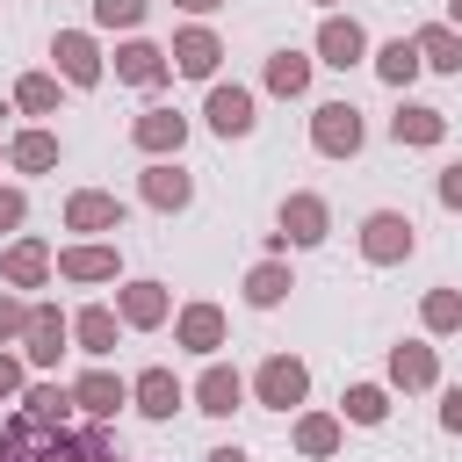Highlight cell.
Segmentation results:
<instances>
[{
  "label": "cell",
  "instance_id": "6da1fadb",
  "mask_svg": "<svg viewBox=\"0 0 462 462\" xmlns=\"http://www.w3.org/2000/svg\"><path fill=\"white\" fill-rule=\"evenodd\" d=\"M310 137H318V152L354 159V152H361V108H354V101H325V108L310 116Z\"/></svg>",
  "mask_w": 462,
  "mask_h": 462
},
{
  "label": "cell",
  "instance_id": "7a4b0ae2",
  "mask_svg": "<svg viewBox=\"0 0 462 462\" xmlns=\"http://www.w3.org/2000/svg\"><path fill=\"white\" fill-rule=\"evenodd\" d=\"M361 253H368V260H404V253H411V217L375 209V217L361 224Z\"/></svg>",
  "mask_w": 462,
  "mask_h": 462
},
{
  "label": "cell",
  "instance_id": "3957f363",
  "mask_svg": "<svg viewBox=\"0 0 462 462\" xmlns=\"http://www.w3.org/2000/svg\"><path fill=\"white\" fill-rule=\"evenodd\" d=\"M303 390H310V375H303V361H289V354H274L267 368H260V404H303Z\"/></svg>",
  "mask_w": 462,
  "mask_h": 462
},
{
  "label": "cell",
  "instance_id": "277c9868",
  "mask_svg": "<svg viewBox=\"0 0 462 462\" xmlns=\"http://www.w3.org/2000/svg\"><path fill=\"white\" fill-rule=\"evenodd\" d=\"M209 130L217 137H245L253 130V94L245 87H217L209 94Z\"/></svg>",
  "mask_w": 462,
  "mask_h": 462
},
{
  "label": "cell",
  "instance_id": "5b68a950",
  "mask_svg": "<svg viewBox=\"0 0 462 462\" xmlns=\"http://www.w3.org/2000/svg\"><path fill=\"white\" fill-rule=\"evenodd\" d=\"M282 238L318 245V238H325V202H318V195H289V202H282Z\"/></svg>",
  "mask_w": 462,
  "mask_h": 462
},
{
  "label": "cell",
  "instance_id": "8992f818",
  "mask_svg": "<svg viewBox=\"0 0 462 462\" xmlns=\"http://www.w3.org/2000/svg\"><path fill=\"white\" fill-rule=\"evenodd\" d=\"M318 51H325V65H354V58L368 51V36H361V22H339V14H332V22L318 29Z\"/></svg>",
  "mask_w": 462,
  "mask_h": 462
},
{
  "label": "cell",
  "instance_id": "52a82bcc",
  "mask_svg": "<svg viewBox=\"0 0 462 462\" xmlns=\"http://www.w3.org/2000/svg\"><path fill=\"white\" fill-rule=\"evenodd\" d=\"M51 58H58V65H65V79H79V87H94V79H101V58H94V43H87V36H72V29L51 43Z\"/></svg>",
  "mask_w": 462,
  "mask_h": 462
},
{
  "label": "cell",
  "instance_id": "ba28073f",
  "mask_svg": "<svg viewBox=\"0 0 462 462\" xmlns=\"http://www.w3.org/2000/svg\"><path fill=\"white\" fill-rule=\"evenodd\" d=\"M58 354H65V318L58 310H29V361L51 368Z\"/></svg>",
  "mask_w": 462,
  "mask_h": 462
},
{
  "label": "cell",
  "instance_id": "9c48e42d",
  "mask_svg": "<svg viewBox=\"0 0 462 462\" xmlns=\"http://www.w3.org/2000/svg\"><path fill=\"white\" fill-rule=\"evenodd\" d=\"M123 397H130V390H123V383L108 375V368H94V375H79V383H72V404H87L94 419H108V411H116Z\"/></svg>",
  "mask_w": 462,
  "mask_h": 462
},
{
  "label": "cell",
  "instance_id": "30bf717a",
  "mask_svg": "<svg viewBox=\"0 0 462 462\" xmlns=\"http://www.w3.org/2000/svg\"><path fill=\"white\" fill-rule=\"evenodd\" d=\"M137 411L173 419V411H180V383H173L166 368H144V375H137Z\"/></svg>",
  "mask_w": 462,
  "mask_h": 462
},
{
  "label": "cell",
  "instance_id": "8fae6325",
  "mask_svg": "<svg viewBox=\"0 0 462 462\" xmlns=\"http://www.w3.org/2000/svg\"><path fill=\"white\" fill-rule=\"evenodd\" d=\"M180 137H188V123H180L173 108H152V116H137V144H144V152H180Z\"/></svg>",
  "mask_w": 462,
  "mask_h": 462
},
{
  "label": "cell",
  "instance_id": "7c38bea8",
  "mask_svg": "<svg viewBox=\"0 0 462 462\" xmlns=\"http://www.w3.org/2000/svg\"><path fill=\"white\" fill-rule=\"evenodd\" d=\"M116 217H123L116 195H72V202H65V224H72V231H108Z\"/></svg>",
  "mask_w": 462,
  "mask_h": 462
},
{
  "label": "cell",
  "instance_id": "4fadbf2b",
  "mask_svg": "<svg viewBox=\"0 0 462 462\" xmlns=\"http://www.w3.org/2000/svg\"><path fill=\"white\" fill-rule=\"evenodd\" d=\"M58 274H72V282H108V274H116V253H108V245H72V253H58Z\"/></svg>",
  "mask_w": 462,
  "mask_h": 462
},
{
  "label": "cell",
  "instance_id": "5bb4252c",
  "mask_svg": "<svg viewBox=\"0 0 462 462\" xmlns=\"http://www.w3.org/2000/svg\"><path fill=\"white\" fill-rule=\"evenodd\" d=\"M180 346H224V310H209V303H188L180 310Z\"/></svg>",
  "mask_w": 462,
  "mask_h": 462
},
{
  "label": "cell",
  "instance_id": "9a60e30c",
  "mask_svg": "<svg viewBox=\"0 0 462 462\" xmlns=\"http://www.w3.org/2000/svg\"><path fill=\"white\" fill-rule=\"evenodd\" d=\"M173 65L195 72V79H209V72H217V36H209V29H188V36L173 43Z\"/></svg>",
  "mask_w": 462,
  "mask_h": 462
},
{
  "label": "cell",
  "instance_id": "2e32d148",
  "mask_svg": "<svg viewBox=\"0 0 462 462\" xmlns=\"http://www.w3.org/2000/svg\"><path fill=\"white\" fill-rule=\"evenodd\" d=\"M116 72H123L130 87H152V79L166 72V51H152V43H123V51H116Z\"/></svg>",
  "mask_w": 462,
  "mask_h": 462
},
{
  "label": "cell",
  "instance_id": "e0dca14e",
  "mask_svg": "<svg viewBox=\"0 0 462 462\" xmlns=\"http://www.w3.org/2000/svg\"><path fill=\"white\" fill-rule=\"evenodd\" d=\"M390 130H397V144H440V108H397L390 116Z\"/></svg>",
  "mask_w": 462,
  "mask_h": 462
},
{
  "label": "cell",
  "instance_id": "ac0fdd59",
  "mask_svg": "<svg viewBox=\"0 0 462 462\" xmlns=\"http://www.w3.org/2000/svg\"><path fill=\"white\" fill-rule=\"evenodd\" d=\"M123 318H130V325H159V318H166V289H159V282H130V289H123Z\"/></svg>",
  "mask_w": 462,
  "mask_h": 462
},
{
  "label": "cell",
  "instance_id": "d6986e66",
  "mask_svg": "<svg viewBox=\"0 0 462 462\" xmlns=\"http://www.w3.org/2000/svg\"><path fill=\"white\" fill-rule=\"evenodd\" d=\"M411 43H419V58H426V65H440V72H462V36H455V29H419Z\"/></svg>",
  "mask_w": 462,
  "mask_h": 462
},
{
  "label": "cell",
  "instance_id": "ffe728a7",
  "mask_svg": "<svg viewBox=\"0 0 462 462\" xmlns=\"http://www.w3.org/2000/svg\"><path fill=\"white\" fill-rule=\"evenodd\" d=\"M419 65H426V58H419V43H404V36H397V43H383V58H375V72H383L390 87H411V72H419Z\"/></svg>",
  "mask_w": 462,
  "mask_h": 462
},
{
  "label": "cell",
  "instance_id": "44dd1931",
  "mask_svg": "<svg viewBox=\"0 0 462 462\" xmlns=\"http://www.w3.org/2000/svg\"><path fill=\"white\" fill-rule=\"evenodd\" d=\"M267 87H274V94H303V87H310V58L274 51V58H267Z\"/></svg>",
  "mask_w": 462,
  "mask_h": 462
},
{
  "label": "cell",
  "instance_id": "7402d4cb",
  "mask_svg": "<svg viewBox=\"0 0 462 462\" xmlns=\"http://www.w3.org/2000/svg\"><path fill=\"white\" fill-rule=\"evenodd\" d=\"M144 202L180 209V202H188V173H180V166H152V173H144Z\"/></svg>",
  "mask_w": 462,
  "mask_h": 462
},
{
  "label": "cell",
  "instance_id": "603a6c76",
  "mask_svg": "<svg viewBox=\"0 0 462 462\" xmlns=\"http://www.w3.org/2000/svg\"><path fill=\"white\" fill-rule=\"evenodd\" d=\"M43 267H51V253H43L36 238H22V245L7 253V282H14V289H36V282H43Z\"/></svg>",
  "mask_w": 462,
  "mask_h": 462
},
{
  "label": "cell",
  "instance_id": "cb8c5ba5",
  "mask_svg": "<svg viewBox=\"0 0 462 462\" xmlns=\"http://www.w3.org/2000/svg\"><path fill=\"white\" fill-rule=\"evenodd\" d=\"M195 397H202V411L224 419V411H238V375H231V368H209V375L195 383Z\"/></svg>",
  "mask_w": 462,
  "mask_h": 462
},
{
  "label": "cell",
  "instance_id": "d4e9b609",
  "mask_svg": "<svg viewBox=\"0 0 462 462\" xmlns=\"http://www.w3.org/2000/svg\"><path fill=\"white\" fill-rule=\"evenodd\" d=\"M14 166H22V173H43V166H58V137H51V130H29V137H14Z\"/></svg>",
  "mask_w": 462,
  "mask_h": 462
},
{
  "label": "cell",
  "instance_id": "484cf974",
  "mask_svg": "<svg viewBox=\"0 0 462 462\" xmlns=\"http://www.w3.org/2000/svg\"><path fill=\"white\" fill-rule=\"evenodd\" d=\"M72 332H79V346H87V354H108V346H116V310H101V303H94V310H79V325H72Z\"/></svg>",
  "mask_w": 462,
  "mask_h": 462
},
{
  "label": "cell",
  "instance_id": "4316f807",
  "mask_svg": "<svg viewBox=\"0 0 462 462\" xmlns=\"http://www.w3.org/2000/svg\"><path fill=\"white\" fill-rule=\"evenodd\" d=\"M390 375H397L404 390H426V383H433V354H426V346H397V354H390Z\"/></svg>",
  "mask_w": 462,
  "mask_h": 462
},
{
  "label": "cell",
  "instance_id": "83f0119b",
  "mask_svg": "<svg viewBox=\"0 0 462 462\" xmlns=\"http://www.w3.org/2000/svg\"><path fill=\"white\" fill-rule=\"evenodd\" d=\"M245 296H253V303H282V296H289V267H274V260L253 267V274H245Z\"/></svg>",
  "mask_w": 462,
  "mask_h": 462
},
{
  "label": "cell",
  "instance_id": "f1b7e54d",
  "mask_svg": "<svg viewBox=\"0 0 462 462\" xmlns=\"http://www.w3.org/2000/svg\"><path fill=\"white\" fill-rule=\"evenodd\" d=\"M383 411H390V397H383L375 383H354V390H346V419H354V426H375Z\"/></svg>",
  "mask_w": 462,
  "mask_h": 462
},
{
  "label": "cell",
  "instance_id": "f546056e",
  "mask_svg": "<svg viewBox=\"0 0 462 462\" xmlns=\"http://www.w3.org/2000/svg\"><path fill=\"white\" fill-rule=\"evenodd\" d=\"M296 448H303V455H332V448H339V419H303V426H296Z\"/></svg>",
  "mask_w": 462,
  "mask_h": 462
},
{
  "label": "cell",
  "instance_id": "4dcf8cb0",
  "mask_svg": "<svg viewBox=\"0 0 462 462\" xmlns=\"http://www.w3.org/2000/svg\"><path fill=\"white\" fill-rule=\"evenodd\" d=\"M426 325H433V332H455V325H462V296H455V289H433V296H426Z\"/></svg>",
  "mask_w": 462,
  "mask_h": 462
},
{
  "label": "cell",
  "instance_id": "1f68e13d",
  "mask_svg": "<svg viewBox=\"0 0 462 462\" xmlns=\"http://www.w3.org/2000/svg\"><path fill=\"white\" fill-rule=\"evenodd\" d=\"M94 22L101 29H130V22H144V0H94Z\"/></svg>",
  "mask_w": 462,
  "mask_h": 462
},
{
  "label": "cell",
  "instance_id": "d6a6232c",
  "mask_svg": "<svg viewBox=\"0 0 462 462\" xmlns=\"http://www.w3.org/2000/svg\"><path fill=\"white\" fill-rule=\"evenodd\" d=\"M22 108H58V79H22Z\"/></svg>",
  "mask_w": 462,
  "mask_h": 462
},
{
  "label": "cell",
  "instance_id": "836d02e7",
  "mask_svg": "<svg viewBox=\"0 0 462 462\" xmlns=\"http://www.w3.org/2000/svg\"><path fill=\"white\" fill-rule=\"evenodd\" d=\"M65 404H72V397H65V390H29V411H36V419H58V411H65Z\"/></svg>",
  "mask_w": 462,
  "mask_h": 462
},
{
  "label": "cell",
  "instance_id": "e575fe53",
  "mask_svg": "<svg viewBox=\"0 0 462 462\" xmlns=\"http://www.w3.org/2000/svg\"><path fill=\"white\" fill-rule=\"evenodd\" d=\"M7 332H29V310H22L14 296H0V339H7Z\"/></svg>",
  "mask_w": 462,
  "mask_h": 462
},
{
  "label": "cell",
  "instance_id": "d590c367",
  "mask_svg": "<svg viewBox=\"0 0 462 462\" xmlns=\"http://www.w3.org/2000/svg\"><path fill=\"white\" fill-rule=\"evenodd\" d=\"M440 202H448V209H462V166H448V173H440Z\"/></svg>",
  "mask_w": 462,
  "mask_h": 462
},
{
  "label": "cell",
  "instance_id": "8d00e7d4",
  "mask_svg": "<svg viewBox=\"0 0 462 462\" xmlns=\"http://www.w3.org/2000/svg\"><path fill=\"white\" fill-rule=\"evenodd\" d=\"M14 224H22V195H14V188H0V231H14Z\"/></svg>",
  "mask_w": 462,
  "mask_h": 462
},
{
  "label": "cell",
  "instance_id": "74e56055",
  "mask_svg": "<svg viewBox=\"0 0 462 462\" xmlns=\"http://www.w3.org/2000/svg\"><path fill=\"white\" fill-rule=\"evenodd\" d=\"M440 426H448V433H462V390H448V404H440Z\"/></svg>",
  "mask_w": 462,
  "mask_h": 462
},
{
  "label": "cell",
  "instance_id": "f35d334b",
  "mask_svg": "<svg viewBox=\"0 0 462 462\" xmlns=\"http://www.w3.org/2000/svg\"><path fill=\"white\" fill-rule=\"evenodd\" d=\"M7 390H22V361H7V354H0V397H7Z\"/></svg>",
  "mask_w": 462,
  "mask_h": 462
},
{
  "label": "cell",
  "instance_id": "ab89813d",
  "mask_svg": "<svg viewBox=\"0 0 462 462\" xmlns=\"http://www.w3.org/2000/svg\"><path fill=\"white\" fill-rule=\"evenodd\" d=\"M209 462H245V455H238V448H217V455H209Z\"/></svg>",
  "mask_w": 462,
  "mask_h": 462
},
{
  "label": "cell",
  "instance_id": "60d3db41",
  "mask_svg": "<svg viewBox=\"0 0 462 462\" xmlns=\"http://www.w3.org/2000/svg\"><path fill=\"white\" fill-rule=\"evenodd\" d=\"M180 7H195V14H209V7H217V0H180Z\"/></svg>",
  "mask_w": 462,
  "mask_h": 462
},
{
  "label": "cell",
  "instance_id": "b9f144b4",
  "mask_svg": "<svg viewBox=\"0 0 462 462\" xmlns=\"http://www.w3.org/2000/svg\"><path fill=\"white\" fill-rule=\"evenodd\" d=\"M455 29H462V0H455Z\"/></svg>",
  "mask_w": 462,
  "mask_h": 462
},
{
  "label": "cell",
  "instance_id": "7bdbcfd3",
  "mask_svg": "<svg viewBox=\"0 0 462 462\" xmlns=\"http://www.w3.org/2000/svg\"><path fill=\"white\" fill-rule=\"evenodd\" d=\"M7 455H14V448H7V440H0V462H7Z\"/></svg>",
  "mask_w": 462,
  "mask_h": 462
}]
</instances>
